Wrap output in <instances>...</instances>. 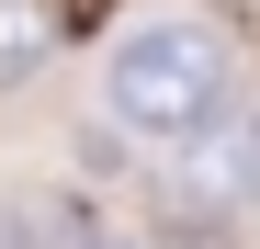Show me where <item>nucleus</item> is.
I'll return each mask as SVG.
<instances>
[{
	"label": "nucleus",
	"instance_id": "1",
	"mask_svg": "<svg viewBox=\"0 0 260 249\" xmlns=\"http://www.w3.org/2000/svg\"><path fill=\"white\" fill-rule=\"evenodd\" d=\"M226 34L192 23V12H158L136 34H113V57H102V113L124 124V136H147V147H181L204 136L215 113H226Z\"/></svg>",
	"mask_w": 260,
	"mask_h": 249
},
{
	"label": "nucleus",
	"instance_id": "2",
	"mask_svg": "<svg viewBox=\"0 0 260 249\" xmlns=\"http://www.w3.org/2000/svg\"><path fill=\"white\" fill-rule=\"evenodd\" d=\"M181 147H204L192 159V193L204 204H260V113L249 124H204V136H181Z\"/></svg>",
	"mask_w": 260,
	"mask_h": 249
},
{
	"label": "nucleus",
	"instance_id": "3",
	"mask_svg": "<svg viewBox=\"0 0 260 249\" xmlns=\"http://www.w3.org/2000/svg\"><path fill=\"white\" fill-rule=\"evenodd\" d=\"M57 0H0V91H12V79H34V68H46L57 57Z\"/></svg>",
	"mask_w": 260,
	"mask_h": 249
}]
</instances>
